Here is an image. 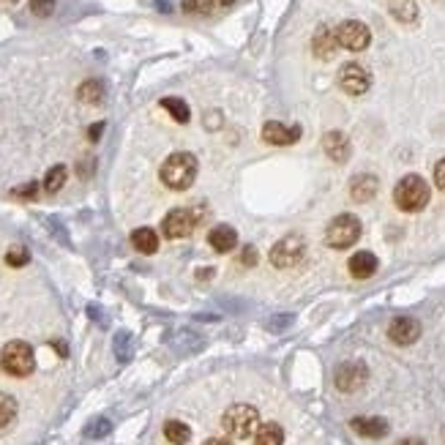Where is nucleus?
Here are the masks:
<instances>
[{"instance_id": "9b49d317", "label": "nucleus", "mask_w": 445, "mask_h": 445, "mask_svg": "<svg viewBox=\"0 0 445 445\" xmlns=\"http://www.w3.org/2000/svg\"><path fill=\"white\" fill-rule=\"evenodd\" d=\"M418 336H421V322L413 320V317H396L388 325V339L394 344H399V347H407V344L418 341Z\"/></svg>"}, {"instance_id": "2eb2a0df", "label": "nucleus", "mask_w": 445, "mask_h": 445, "mask_svg": "<svg viewBox=\"0 0 445 445\" xmlns=\"http://www.w3.org/2000/svg\"><path fill=\"white\" fill-rule=\"evenodd\" d=\"M336 36L331 27H325V25H320L317 30H314V39H312V49L314 55L320 58V61H331L336 55Z\"/></svg>"}, {"instance_id": "473e14b6", "label": "nucleus", "mask_w": 445, "mask_h": 445, "mask_svg": "<svg viewBox=\"0 0 445 445\" xmlns=\"http://www.w3.org/2000/svg\"><path fill=\"white\" fill-rule=\"evenodd\" d=\"M434 183H437L440 192H445V158H440L437 167H434Z\"/></svg>"}, {"instance_id": "c85d7f7f", "label": "nucleus", "mask_w": 445, "mask_h": 445, "mask_svg": "<svg viewBox=\"0 0 445 445\" xmlns=\"http://www.w3.org/2000/svg\"><path fill=\"white\" fill-rule=\"evenodd\" d=\"M115 356H118V361H129V356H132L129 334H118V336H115Z\"/></svg>"}, {"instance_id": "dca6fc26", "label": "nucleus", "mask_w": 445, "mask_h": 445, "mask_svg": "<svg viewBox=\"0 0 445 445\" xmlns=\"http://www.w3.org/2000/svg\"><path fill=\"white\" fill-rule=\"evenodd\" d=\"M350 429L361 434V437H369V440H382L388 434V421L382 418H353Z\"/></svg>"}, {"instance_id": "4c0bfd02", "label": "nucleus", "mask_w": 445, "mask_h": 445, "mask_svg": "<svg viewBox=\"0 0 445 445\" xmlns=\"http://www.w3.org/2000/svg\"><path fill=\"white\" fill-rule=\"evenodd\" d=\"M211 3H213V6H219V8H227V6H232L235 0H211Z\"/></svg>"}, {"instance_id": "423d86ee", "label": "nucleus", "mask_w": 445, "mask_h": 445, "mask_svg": "<svg viewBox=\"0 0 445 445\" xmlns=\"http://www.w3.org/2000/svg\"><path fill=\"white\" fill-rule=\"evenodd\" d=\"M334 36L336 44L350 49V52H363L366 46L372 44V30L363 23H358V20H344L334 30Z\"/></svg>"}, {"instance_id": "f704fd0d", "label": "nucleus", "mask_w": 445, "mask_h": 445, "mask_svg": "<svg viewBox=\"0 0 445 445\" xmlns=\"http://www.w3.org/2000/svg\"><path fill=\"white\" fill-rule=\"evenodd\" d=\"M101 132H104V123H93V126L88 129V137L93 139V142H96V139L101 137Z\"/></svg>"}, {"instance_id": "cd10ccee", "label": "nucleus", "mask_w": 445, "mask_h": 445, "mask_svg": "<svg viewBox=\"0 0 445 445\" xmlns=\"http://www.w3.org/2000/svg\"><path fill=\"white\" fill-rule=\"evenodd\" d=\"M6 263L11 268H23V265H27L30 263V251L25 249V246H11L8 251H6Z\"/></svg>"}, {"instance_id": "72a5a7b5", "label": "nucleus", "mask_w": 445, "mask_h": 445, "mask_svg": "<svg viewBox=\"0 0 445 445\" xmlns=\"http://www.w3.org/2000/svg\"><path fill=\"white\" fill-rule=\"evenodd\" d=\"M241 263H244L246 268L257 265V249H254V246H246L244 254H241Z\"/></svg>"}, {"instance_id": "393cba45", "label": "nucleus", "mask_w": 445, "mask_h": 445, "mask_svg": "<svg viewBox=\"0 0 445 445\" xmlns=\"http://www.w3.org/2000/svg\"><path fill=\"white\" fill-rule=\"evenodd\" d=\"M17 418V399L8 394H0V432L8 429Z\"/></svg>"}, {"instance_id": "c9c22d12", "label": "nucleus", "mask_w": 445, "mask_h": 445, "mask_svg": "<svg viewBox=\"0 0 445 445\" xmlns=\"http://www.w3.org/2000/svg\"><path fill=\"white\" fill-rule=\"evenodd\" d=\"M205 126H208V129H216V126H219V112H213V115L208 112V115H205Z\"/></svg>"}, {"instance_id": "5701e85b", "label": "nucleus", "mask_w": 445, "mask_h": 445, "mask_svg": "<svg viewBox=\"0 0 445 445\" xmlns=\"http://www.w3.org/2000/svg\"><path fill=\"white\" fill-rule=\"evenodd\" d=\"M164 437L173 445H186L192 440V429L183 421H167L164 423Z\"/></svg>"}, {"instance_id": "39448f33", "label": "nucleus", "mask_w": 445, "mask_h": 445, "mask_svg": "<svg viewBox=\"0 0 445 445\" xmlns=\"http://www.w3.org/2000/svg\"><path fill=\"white\" fill-rule=\"evenodd\" d=\"M361 238V222L353 213H341L325 230V244L331 249H350Z\"/></svg>"}, {"instance_id": "9d476101", "label": "nucleus", "mask_w": 445, "mask_h": 445, "mask_svg": "<svg viewBox=\"0 0 445 445\" xmlns=\"http://www.w3.org/2000/svg\"><path fill=\"white\" fill-rule=\"evenodd\" d=\"M339 85L350 96H363L366 90L372 88V74L361 63H344L341 71H339Z\"/></svg>"}, {"instance_id": "1a4fd4ad", "label": "nucleus", "mask_w": 445, "mask_h": 445, "mask_svg": "<svg viewBox=\"0 0 445 445\" xmlns=\"http://www.w3.org/2000/svg\"><path fill=\"white\" fill-rule=\"evenodd\" d=\"M369 380V369L361 363V361H347L336 369L334 382L341 394H356L358 388H363Z\"/></svg>"}, {"instance_id": "ea45409f", "label": "nucleus", "mask_w": 445, "mask_h": 445, "mask_svg": "<svg viewBox=\"0 0 445 445\" xmlns=\"http://www.w3.org/2000/svg\"><path fill=\"white\" fill-rule=\"evenodd\" d=\"M8 3H14V0H8Z\"/></svg>"}, {"instance_id": "a211bd4d", "label": "nucleus", "mask_w": 445, "mask_h": 445, "mask_svg": "<svg viewBox=\"0 0 445 445\" xmlns=\"http://www.w3.org/2000/svg\"><path fill=\"white\" fill-rule=\"evenodd\" d=\"M377 257L372 254V251H358L350 257V263H347V270L356 276V279H369V276H375V270H377Z\"/></svg>"}, {"instance_id": "4be33fe9", "label": "nucleus", "mask_w": 445, "mask_h": 445, "mask_svg": "<svg viewBox=\"0 0 445 445\" xmlns=\"http://www.w3.org/2000/svg\"><path fill=\"white\" fill-rule=\"evenodd\" d=\"M254 445H284V429L279 423H263L254 434Z\"/></svg>"}, {"instance_id": "2f4dec72", "label": "nucleus", "mask_w": 445, "mask_h": 445, "mask_svg": "<svg viewBox=\"0 0 445 445\" xmlns=\"http://www.w3.org/2000/svg\"><path fill=\"white\" fill-rule=\"evenodd\" d=\"M11 194H14L17 200H33V197L39 194V183L30 180V183H25V186H20V189H14Z\"/></svg>"}, {"instance_id": "4468645a", "label": "nucleus", "mask_w": 445, "mask_h": 445, "mask_svg": "<svg viewBox=\"0 0 445 445\" xmlns=\"http://www.w3.org/2000/svg\"><path fill=\"white\" fill-rule=\"evenodd\" d=\"M377 189H380V180L375 175H369V173H363V175H356V178L350 180V197L356 202H369L377 197Z\"/></svg>"}, {"instance_id": "6ab92c4d", "label": "nucleus", "mask_w": 445, "mask_h": 445, "mask_svg": "<svg viewBox=\"0 0 445 445\" xmlns=\"http://www.w3.org/2000/svg\"><path fill=\"white\" fill-rule=\"evenodd\" d=\"M132 246L139 254H156L158 249V232L151 227H137L132 232Z\"/></svg>"}, {"instance_id": "412c9836", "label": "nucleus", "mask_w": 445, "mask_h": 445, "mask_svg": "<svg viewBox=\"0 0 445 445\" xmlns=\"http://www.w3.org/2000/svg\"><path fill=\"white\" fill-rule=\"evenodd\" d=\"M77 96H80V101H85V104H101L104 96H107V88H104L101 80H85V82L77 88Z\"/></svg>"}, {"instance_id": "a878e982", "label": "nucleus", "mask_w": 445, "mask_h": 445, "mask_svg": "<svg viewBox=\"0 0 445 445\" xmlns=\"http://www.w3.org/2000/svg\"><path fill=\"white\" fill-rule=\"evenodd\" d=\"M66 178H68V170L63 167V164H58V167H52V170L46 173L44 189L49 192V194H55V192H61V189H63V183H66Z\"/></svg>"}, {"instance_id": "0eeeda50", "label": "nucleus", "mask_w": 445, "mask_h": 445, "mask_svg": "<svg viewBox=\"0 0 445 445\" xmlns=\"http://www.w3.org/2000/svg\"><path fill=\"white\" fill-rule=\"evenodd\" d=\"M197 224H200V211H194V208H175V211H170L164 216L161 232L175 241V238H186Z\"/></svg>"}, {"instance_id": "6e6552de", "label": "nucleus", "mask_w": 445, "mask_h": 445, "mask_svg": "<svg viewBox=\"0 0 445 445\" xmlns=\"http://www.w3.org/2000/svg\"><path fill=\"white\" fill-rule=\"evenodd\" d=\"M303 254H306V241L292 232L270 249V263L276 268H292L303 260Z\"/></svg>"}, {"instance_id": "f8f14e48", "label": "nucleus", "mask_w": 445, "mask_h": 445, "mask_svg": "<svg viewBox=\"0 0 445 445\" xmlns=\"http://www.w3.org/2000/svg\"><path fill=\"white\" fill-rule=\"evenodd\" d=\"M263 139L268 145L287 148V145L301 139V126H287V123H279V120H268L263 126Z\"/></svg>"}, {"instance_id": "f03ea898", "label": "nucleus", "mask_w": 445, "mask_h": 445, "mask_svg": "<svg viewBox=\"0 0 445 445\" xmlns=\"http://www.w3.org/2000/svg\"><path fill=\"white\" fill-rule=\"evenodd\" d=\"M394 202L407 213H418L429 205V183L421 175H404L394 189Z\"/></svg>"}, {"instance_id": "b1692460", "label": "nucleus", "mask_w": 445, "mask_h": 445, "mask_svg": "<svg viewBox=\"0 0 445 445\" xmlns=\"http://www.w3.org/2000/svg\"><path fill=\"white\" fill-rule=\"evenodd\" d=\"M161 107L170 112L178 123H189V118H192V112H189V104L178 99V96H167V99H161Z\"/></svg>"}, {"instance_id": "ddd939ff", "label": "nucleus", "mask_w": 445, "mask_h": 445, "mask_svg": "<svg viewBox=\"0 0 445 445\" xmlns=\"http://www.w3.org/2000/svg\"><path fill=\"white\" fill-rule=\"evenodd\" d=\"M322 151H325V156L336 161V164H344L347 158L353 156V145H350V139H347V134L341 132H328L322 137Z\"/></svg>"}, {"instance_id": "f257e3e1", "label": "nucleus", "mask_w": 445, "mask_h": 445, "mask_svg": "<svg viewBox=\"0 0 445 445\" xmlns=\"http://www.w3.org/2000/svg\"><path fill=\"white\" fill-rule=\"evenodd\" d=\"M158 178L167 189L173 192H183L189 189L194 178H197V156L194 153H186V151H178L173 156H167V161L161 164L158 170Z\"/></svg>"}, {"instance_id": "20e7f679", "label": "nucleus", "mask_w": 445, "mask_h": 445, "mask_svg": "<svg viewBox=\"0 0 445 445\" xmlns=\"http://www.w3.org/2000/svg\"><path fill=\"white\" fill-rule=\"evenodd\" d=\"M0 366L6 375L11 377H27L36 369V358H33V347L27 341H8L0 353Z\"/></svg>"}, {"instance_id": "c756f323", "label": "nucleus", "mask_w": 445, "mask_h": 445, "mask_svg": "<svg viewBox=\"0 0 445 445\" xmlns=\"http://www.w3.org/2000/svg\"><path fill=\"white\" fill-rule=\"evenodd\" d=\"M213 8L211 0H183V11L186 14H208Z\"/></svg>"}, {"instance_id": "bb28decb", "label": "nucleus", "mask_w": 445, "mask_h": 445, "mask_svg": "<svg viewBox=\"0 0 445 445\" xmlns=\"http://www.w3.org/2000/svg\"><path fill=\"white\" fill-rule=\"evenodd\" d=\"M112 432V423L107 421V418H96V421H90L88 426H85V437H90V440H101V437H107Z\"/></svg>"}, {"instance_id": "aec40b11", "label": "nucleus", "mask_w": 445, "mask_h": 445, "mask_svg": "<svg viewBox=\"0 0 445 445\" xmlns=\"http://www.w3.org/2000/svg\"><path fill=\"white\" fill-rule=\"evenodd\" d=\"M388 8H391V17L404 25H413L418 20V6H415V0H391Z\"/></svg>"}, {"instance_id": "7ed1b4c3", "label": "nucleus", "mask_w": 445, "mask_h": 445, "mask_svg": "<svg viewBox=\"0 0 445 445\" xmlns=\"http://www.w3.org/2000/svg\"><path fill=\"white\" fill-rule=\"evenodd\" d=\"M222 426L230 437L246 440V437L257 434V429H260V413L251 404H232L222 415Z\"/></svg>"}, {"instance_id": "f3484780", "label": "nucleus", "mask_w": 445, "mask_h": 445, "mask_svg": "<svg viewBox=\"0 0 445 445\" xmlns=\"http://www.w3.org/2000/svg\"><path fill=\"white\" fill-rule=\"evenodd\" d=\"M208 244L213 246L219 254H227V251H232V249L238 246V232H235L232 227H227V224H219V227L211 230Z\"/></svg>"}, {"instance_id": "e433bc0d", "label": "nucleus", "mask_w": 445, "mask_h": 445, "mask_svg": "<svg viewBox=\"0 0 445 445\" xmlns=\"http://www.w3.org/2000/svg\"><path fill=\"white\" fill-rule=\"evenodd\" d=\"M202 445H232V440H224V437H211V440H205Z\"/></svg>"}, {"instance_id": "7c9ffc66", "label": "nucleus", "mask_w": 445, "mask_h": 445, "mask_svg": "<svg viewBox=\"0 0 445 445\" xmlns=\"http://www.w3.org/2000/svg\"><path fill=\"white\" fill-rule=\"evenodd\" d=\"M30 11L36 17H49L55 11V0H30Z\"/></svg>"}, {"instance_id": "58836bf2", "label": "nucleus", "mask_w": 445, "mask_h": 445, "mask_svg": "<svg viewBox=\"0 0 445 445\" xmlns=\"http://www.w3.org/2000/svg\"><path fill=\"white\" fill-rule=\"evenodd\" d=\"M399 445H423L421 440H401Z\"/></svg>"}]
</instances>
